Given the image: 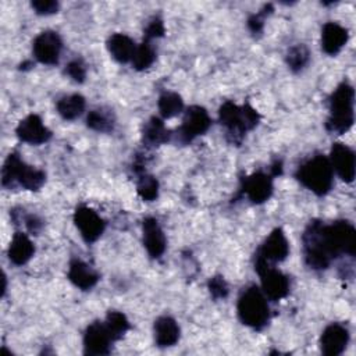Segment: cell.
Instances as JSON below:
<instances>
[{"mask_svg":"<svg viewBox=\"0 0 356 356\" xmlns=\"http://www.w3.org/2000/svg\"><path fill=\"white\" fill-rule=\"evenodd\" d=\"M303 248L307 266L323 270L339 254L355 256L356 231L348 221H335L330 225L310 221L303 234Z\"/></svg>","mask_w":356,"mask_h":356,"instance_id":"6da1fadb","label":"cell"},{"mask_svg":"<svg viewBox=\"0 0 356 356\" xmlns=\"http://www.w3.org/2000/svg\"><path fill=\"white\" fill-rule=\"evenodd\" d=\"M353 88L342 82L330 97V117L325 128L330 132L345 134L353 125Z\"/></svg>","mask_w":356,"mask_h":356,"instance_id":"7a4b0ae2","label":"cell"},{"mask_svg":"<svg viewBox=\"0 0 356 356\" xmlns=\"http://www.w3.org/2000/svg\"><path fill=\"white\" fill-rule=\"evenodd\" d=\"M332 172L334 170L330 164V160L325 156L317 154L299 167L296 178L303 186L316 195L323 196L332 186Z\"/></svg>","mask_w":356,"mask_h":356,"instance_id":"3957f363","label":"cell"},{"mask_svg":"<svg viewBox=\"0 0 356 356\" xmlns=\"http://www.w3.org/2000/svg\"><path fill=\"white\" fill-rule=\"evenodd\" d=\"M238 316L241 321L254 330H261L270 318V309L264 293L257 286L246 288L238 299Z\"/></svg>","mask_w":356,"mask_h":356,"instance_id":"277c9868","label":"cell"},{"mask_svg":"<svg viewBox=\"0 0 356 356\" xmlns=\"http://www.w3.org/2000/svg\"><path fill=\"white\" fill-rule=\"evenodd\" d=\"M46 181V174L25 164L17 153H11L1 170V184L13 186L15 182L28 191H38Z\"/></svg>","mask_w":356,"mask_h":356,"instance_id":"5b68a950","label":"cell"},{"mask_svg":"<svg viewBox=\"0 0 356 356\" xmlns=\"http://www.w3.org/2000/svg\"><path fill=\"white\" fill-rule=\"evenodd\" d=\"M220 122L232 134H236L242 136L245 132L254 128L259 122V114L257 111L249 106L245 104L242 107L236 106L232 102H225L218 111Z\"/></svg>","mask_w":356,"mask_h":356,"instance_id":"8992f818","label":"cell"},{"mask_svg":"<svg viewBox=\"0 0 356 356\" xmlns=\"http://www.w3.org/2000/svg\"><path fill=\"white\" fill-rule=\"evenodd\" d=\"M254 270L259 273L261 280L263 293L271 300H280L285 298L289 292V281L288 277L281 271L273 268L266 260L256 256Z\"/></svg>","mask_w":356,"mask_h":356,"instance_id":"52a82bcc","label":"cell"},{"mask_svg":"<svg viewBox=\"0 0 356 356\" xmlns=\"http://www.w3.org/2000/svg\"><path fill=\"white\" fill-rule=\"evenodd\" d=\"M211 124V120L206 108L200 106H191L184 115L182 124L178 128V138L181 142L186 143L196 136L204 134Z\"/></svg>","mask_w":356,"mask_h":356,"instance_id":"ba28073f","label":"cell"},{"mask_svg":"<svg viewBox=\"0 0 356 356\" xmlns=\"http://www.w3.org/2000/svg\"><path fill=\"white\" fill-rule=\"evenodd\" d=\"M74 222L86 242H95L104 231V220L90 207L79 206L74 213Z\"/></svg>","mask_w":356,"mask_h":356,"instance_id":"9c48e42d","label":"cell"},{"mask_svg":"<svg viewBox=\"0 0 356 356\" xmlns=\"http://www.w3.org/2000/svg\"><path fill=\"white\" fill-rule=\"evenodd\" d=\"M61 38L54 31H44L33 40V54L42 64H56L61 51Z\"/></svg>","mask_w":356,"mask_h":356,"instance_id":"30bf717a","label":"cell"},{"mask_svg":"<svg viewBox=\"0 0 356 356\" xmlns=\"http://www.w3.org/2000/svg\"><path fill=\"white\" fill-rule=\"evenodd\" d=\"M113 338L104 323L95 321L88 325L83 335V352L85 355H107Z\"/></svg>","mask_w":356,"mask_h":356,"instance_id":"8fae6325","label":"cell"},{"mask_svg":"<svg viewBox=\"0 0 356 356\" xmlns=\"http://www.w3.org/2000/svg\"><path fill=\"white\" fill-rule=\"evenodd\" d=\"M330 164L341 179L352 182L355 178V153L343 143H334L330 153Z\"/></svg>","mask_w":356,"mask_h":356,"instance_id":"7c38bea8","label":"cell"},{"mask_svg":"<svg viewBox=\"0 0 356 356\" xmlns=\"http://www.w3.org/2000/svg\"><path fill=\"white\" fill-rule=\"evenodd\" d=\"M349 342V331L345 325L334 323L330 324L321 334L320 346L324 355L338 356L341 355Z\"/></svg>","mask_w":356,"mask_h":356,"instance_id":"4fadbf2b","label":"cell"},{"mask_svg":"<svg viewBox=\"0 0 356 356\" xmlns=\"http://www.w3.org/2000/svg\"><path fill=\"white\" fill-rule=\"evenodd\" d=\"M17 136L26 143L31 145H40L50 139L51 132L43 125L42 120L36 114H29L25 117L15 129Z\"/></svg>","mask_w":356,"mask_h":356,"instance_id":"5bb4252c","label":"cell"},{"mask_svg":"<svg viewBox=\"0 0 356 356\" xmlns=\"http://www.w3.org/2000/svg\"><path fill=\"white\" fill-rule=\"evenodd\" d=\"M273 175L254 172L243 179L242 191L252 203H263L273 193Z\"/></svg>","mask_w":356,"mask_h":356,"instance_id":"9a60e30c","label":"cell"},{"mask_svg":"<svg viewBox=\"0 0 356 356\" xmlns=\"http://www.w3.org/2000/svg\"><path fill=\"white\" fill-rule=\"evenodd\" d=\"M289 253V245L285 238V234L281 228H275L266 238L261 248L257 250L256 256L268 261H282Z\"/></svg>","mask_w":356,"mask_h":356,"instance_id":"2e32d148","label":"cell"},{"mask_svg":"<svg viewBox=\"0 0 356 356\" xmlns=\"http://www.w3.org/2000/svg\"><path fill=\"white\" fill-rule=\"evenodd\" d=\"M143 229V245L150 257L157 259L165 250V236L160 228L157 220L153 217H146L142 222Z\"/></svg>","mask_w":356,"mask_h":356,"instance_id":"e0dca14e","label":"cell"},{"mask_svg":"<svg viewBox=\"0 0 356 356\" xmlns=\"http://www.w3.org/2000/svg\"><path fill=\"white\" fill-rule=\"evenodd\" d=\"M348 40V31L337 24L327 22L321 31V47L327 54H337Z\"/></svg>","mask_w":356,"mask_h":356,"instance_id":"ac0fdd59","label":"cell"},{"mask_svg":"<svg viewBox=\"0 0 356 356\" xmlns=\"http://www.w3.org/2000/svg\"><path fill=\"white\" fill-rule=\"evenodd\" d=\"M68 280L78 288L86 291L96 285L99 281L97 273L82 260H72L68 268Z\"/></svg>","mask_w":356,"mask_h":356,"instance_id":"d6986e66","label":"cell"},{"mask_svg":"<svg viewBox=\"0 0 356 356\" xmlns=\"http://www.w3.org/2000/svg\"><path fill=\"white\" fill-rule=\"evenodd\" d=\"M154 339L161 348L172 346L179 339V327L172 317L163 316L154 321Z\"/></svg>","mask_w":356,"mask_h":356,"instance_id":"ffe728a7","label":"cell"},{"mask_svg":"<svg viewBox=\"0 0 356 356\" xmlns=\"http://www.w3.org/2000/svg\"><path fill=\"white\" fill-rule=\"evenodd\" d=\"M33 253H35V246L31 242V239L22 232H15L8 248L10 260L15 266H22L33 256Z\"/></svg>","mask_w":356,"mask_h":356,"instance_id":"44dd1931","label":"cell"},{"mask_svg":"<svg viewBox=\"0 0 356 356\" xmlns=\"http://www.w3.org/2000/svg\"><path fill=\"white\" fill-rule=\"evenodd\" d=\"M107 49L114 60L118 63H127L132 60L136 46L129 36L124 33H114L107 40Z\"/></svg>","mask_w":356,"mask_h":356,"instance_id":"7402d4cb","label":"cell"},{"mask_svg":"<svg viewBox=\"0 0 356 356\" xmlns=\"http://www.w3.org/2000/svg\"><path fill=\"white\" fill-rule=\"evenodd\" d=\"M170 139V131L165 128L164 122L152 117L143 127V140L150 146H159Z\"/></svg>","mask_w":356,"mask_h":356,"instance_id":"603a6c76","label":"cell"},{"mask_svg":"<svg viewBox=\"0 0 356 356\" xmlns=\"http://www.w3.org/2000/svg\"><path fill=\"white\" fill-rule=\"evenodd\" d=\"M85 110V99L83 96L74 93L61 97L57 102V111L64 120H75Z\"/></svg>","mask_w":356,"mask_h":356,"instance_id":"cb8c5ba5","label":"cell"},{"mask_svg":"<svg viewBox=\"0 0 356 356\" xmlns=\"http://www.w3.org/2000/svg\"><path fill=\"white\" fill-rule=\"evenodd\" d=\"M184 108L182 97L175 92H165L159 97V111L164 118L178 115Z\"/></svg>","mask_w":356,"mask_h":356,"instance_id":"d4e9b609","label":"cell"},{"mask_svg":"<svg viewBox=\"0 0 356 356\" xmlns=\"http://www.w3.org/2000/svg\"><path fill=\"white\" fill-rule=\"evenodd\" d=\"M86 125L97 132H108L114 127V117L110 111H104L103 108L92 110L86 117Z\"/></svg>","mask_w":356,"mask_h":356,"instance_id":"484cf974","label":"cell"},{"mask_svg":"<svg viewBox=\"0 0 356 356\" xmlns=\"http://www.w3.org/2000/svg\"><path fill=\"white\" fill-rule=\"evenodd\" d=\"M156 60V51L149 40H143L139 46H136L134 57H132V65L135 70L142 71L149 68Z\"/></svg>","mask_w":356,"mask_h":356,"instance_id":"4316f807","label":"cell"},{"mask_svg":"<svg viewBox=\"0 0 356 356\" xmlns=\"http://www.w3.org/2000/svg\"><path fill=\"white\" fill-rule=\"evenodd\" d=\"M104 324H106L113 341H117V339L122 338V335L129 328V321L125 317V314L121 313V312H115V310L108 312Z\"/></svg>","mask_w":356,"mask_h":356,"instance_id":"83f0119b","label":"cell"},{"mask_svg":"<svg viewBox=\"0 0 356 356\" xmlns=\"http://www.w3.org/2000/svg\"><path fill=\"white\" fill-rule=\"evenodd\" d=\"M136 191H138V195L146 200V202H152L159 195V182L152 175H142L139 178V182H138V186H136Z\"/></svg>","mask_w":356,"mask_h":356,"instance_id":"f1b7e54d","label":"cell"},{"mask_svg":"<svg viewBox=\"0 0 356 356\" xmlns=\"http://www.w3.org/2000/svg\"><path fill=\"white\" fill-rule=\"evenodd\" d=\"M309 61V50L303 44L292 47L286 54V64L292 71H300Z\"/></svg>","mask_w":356,"mask_h":356,"instance_id":"f546056e","label":"cell"},{"mask_svg":"<svg viewBox=\"0 0 356 356\" xmlns=\"http://www.w3.org/2000/svg\"><path fill=\"white\" fill-rule=\"evenodd\" d=\"M209 291L214 299H224L228 295V286L222 277L216 275L209 281Z\"/></svg>","mask_w":356,"mask_h":356,"instance_id":"4dcf8cb0","label":"cell"},{"mask_svg":"<svg viewBox=\"0 0 356 356\" xmlns=\"http://www.w3.org/2000/svg\"><path fill=\"white\" fill-rule=\"evenodd\" d=\"M273 11V6L271 4H266L263 7V10L254 15H252L249 19H248V26L250 29L252 33H260L261 29H263V19L267 14H270Z\"/></svg>","mask_w":356,"mask_h":356,"instance_id":"1f68e13d","label":"cell"},{"mask_svg":"<svg viewBox=\"0 0 356 356\" xmlns=\"http://www.w3.org/2000/svg\"><path fill=\"white\" fill-rule=\"evenodd\" d=\"M31 6L35 10V13L40 15L54 14L58 10V3L53 0H35L31 3Z\"/></svg>","mask_w":356,"mask_h":356,"instance_id":"d6a6232c","label":"cell"},{"mask_svg":"<svg viewBox=\"0 0 356 356\" xmlns=\"http://www.w3.org/2000/svg\"><path fill=\"white\" fill-rule=\"evenodd\" d=\"M65 72L75 82H83L85 75H86L85 67H83L82 61H79V60H74V61L68 63L65 67Z\"/></svg>","mask_w":356,"mask_h":356,"instance_id":"836d02e7","label":"cell"},{"mask_svg":"<svg viewBox=\"0 0 356 356\" xmlns=\"http://www.w3.org/2000/svg\"><path fill=\"white\" fill-rule=\"evenodd\" d=\"M164 35V24L161 19L154 18L152 19V22H149V25L146 26L145 31V39L150 40L153 38H160Z\"/></svg>","mask_w":356,"mask_h":356,"instance_id":"e575fe53","label":"cell"},{"mask_svg":"<svg viewBox=\"0 0 356 356\" xmlns=\"http://www.w3.org/2000/svg\"><path fill=\"white\" fill-rule=\"evenodd\" d=\"M25 224H26L28 229L32 231V232H36V231L40 228V221H39L35 216L26 217V218H25Z\"/></svg>","mask_w":356,"mask_h":356,"instance_id":"d590c367","label":"cell"}]
</instances>
